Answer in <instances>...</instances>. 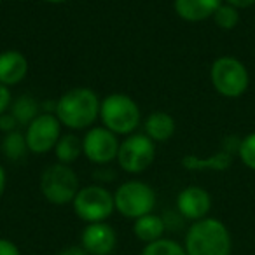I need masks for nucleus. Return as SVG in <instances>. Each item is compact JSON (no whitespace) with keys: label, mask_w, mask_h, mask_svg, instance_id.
<instances>
[{"label":"nucleus","mask_w":255,"mask_h":255,"mask_svg":"<svg viewBox=\"0 0 255 255\" xmlns=\"http://www.w3.org/2000/svg\"><path fill=\"white\" fill-rule=\"evenodd\" d=\"M102 100L91 88H72L56 100L54 116L70 131H88L100 119Z\"/></svg>","instance_id":"f257e3e1"},{"label":"nucleus","mask_w":255,"mask_h":255,"mask_svg":"<svg viewBox=\"0 0 255 255\" xmlns=\"http://www.w3.org/2000/svg\"><path fill=\"white\" fill-rule=\"evenodd\" d=\"M184 248L187 255H231L233 238L222 220L206 217L189 226Z\"/></svg>","instance_id":"f03ea898"},{"label":"nucleus","mask_w":255,"mask_h":255,"mask_svg":"<svg viewBox=\"0 0 255 255\" xmlns=\"http://www.w3.org/2000/svg\"><path fill=\"white\" fill-rule=\"evenodd\" d=\"M102 126L117 136H128L136 133L142 124V110L136 100L126 93H110L102 98L100 107Z\"/></svg>","instance_id":"7ed1b4c3"},{"label":"nucleus","mask_w":255,"mask_h":255,"mask_svg":"<svg viewBox=\"0 0 255 255\" xmlns=\"http://www.w3.org/2000/svg\"><path fill=\"white\" fill-rule=\"evenodd\" d=\"M39 187L47 203L65 206L72 205L81 189V184H79V177L74 168L68 164L54 163L44 168V171L40 173Z\"/></svg>","instance_id":"20e7f679"},{"label":"nucleus","mask_w":255,"mask_h":255,"mask_svg":"<svg viewBox=\"0 0 255 255\" xmlns=\"http://www.w3.org/2000/svg\"><path fill=\"white\" fill-rule=\"evenodd\" d=\"M156 201V191L143 180H126L114 191L116 212L129 220L152 213Z\"/></svg>","instance_id":"39448f33"},{"label":"nucleus","mask_w":255,"mask_h":255,"mask_svg":"<svg viewBox=\"0 0 255 255\" xmlns=\"http://www.w3.org/2000/svg\"><path fill=\"white\" fill-rule=\"evenodd\" d=\"M72 208L79 220L86 224L107 222L116 212L114 192L102 184H89L79 189L72 201Z\"/></svg>","instance_id":"423d86ee"},{"label":"nucleus","mask_w":255,"mask_h":255,"mask_svg":"<svg viewBox=\"0 0 255 255\" xmlns=\"http://www.w3.org/2000/svg\"><path fill=\"white\" fill-rule=\"evenodd\" d=\"M210 81L219 95L226 98H240L250 84V75L243 63L234 56H220L212 63Z\"/></svg>","instance_id":"0eeeda50"},{"label":"nucleus","mask_w":255,"mask_h":255,"mask_svg":"<svg viewBox=\"0 0 255 255\" xmlns=\"http://www.w3.org/2000/svg\"><path fill=\"white\" fill-rule=\"evenodd\" d=\"M117 164L128 175H140L156 161V143L145 133H133L121 140Z\"/></svg>","instance_id":"6e6552de"},{"label":"nucleus","mask_w":255,"mask_h":255,"mask_svg":"<svg viewBox=\"0 0 255 255\" xmlns=\"http://www.w3.org/2000/svg\"><path fill=\"white\" fill-rule=\"evenodd\" d=\"M61 123L54 114L42 112L25 128V138L28 152L44 156L54 150L58 140L61 138Z\"/></svg>","instance_id":"1a4fd4ad"},{"label":"nucleus","mask_w":255,"mask_h":255,"mask_svg":"<svg viewBox=\"0 0 255 255\" xmlns=\"http://www.w3.org/2000/svg\"><path fill=\"white\" fill-rule=\"evenodd\" d=\"M121 140L105 126H93L82 136V156L95 166H109L117 159Z\"/></svg>","instance_id":"9d476101"},{"label":"nucleus","mask_w":255,"mask_h":255,"mask_svg":"<svg viewBox=\"0 0 255 255\" xmlns=\"http://www.w3.org/2000/svg\"><path fill=\"white\" fill-rule=\"evenodd\" d=\"M212 210V196L206 189L199 185H189L182 189L177 196V212L182 219L198 222L201 219H206Z\"/></svg>","instance_id":"9b49d317"},{"label":"nucleus","mask_w":255,"mask_h":255,"mask_svg":"<svg viewBox=\"0 0 255 255\" xmlns=\"http://www.w3.org/2000/svg\"><path fill=\"white\" fill-rule=\"evenodd\" d=\"M81 247L89 255H110L117 247V233L110 224H86L81 233Z\"/></svg>","instance_id":"f8f14e48"},{"label":"nucleus","mask_w":255,"mask_h":255,"mask_svg":"<svg viewBox=\"0 0 255 255\" xmlns=\"http://www.w3.org/2000/svg\"><path fill=\"white\" fill-rule=\"evenodd\" d=\"M28 60L18 49H5L0 53V84L14 88L28 75Z\"/></svg>","instance_id":"ddd939ff"},{"label":"nucleus","mask_w":255,"mask_h":255,"mask_svg":"<svg viewBox=\"0 0 255 255\" xmlns=\"http://www.w3.org/2000/svg\"><path fill=\"white\" fill-rule=\"evenodd\" d=\"M220 5H222V0H173V9L177 16L189 23H199L213 18Z\"/></svg>","instance_id":"4468645a"},{"label":"nucleus","mask_w":255,"mask_h":255,"mask_svg":"<svg viewBox=\"0 0 255 255\" xmlns=\"http://www.w3.org/2000/svg\"><path fill=\"white\" fill-rule=\"evenodd\" d=\"M177 131V123L173 116L164 110H156L149 114L143 121V133L152 140L154 143H164L171 138Z\"/></svg>","instance_id":"2eb2a0df"},{"label":"nucleus","mask_w":255,"mask_h":255,"mask_svg":"<svg viewBox=\"0 0 255 255\" xmlns=\"http://www.w3.org/2000/svg\"><path fill=\"white\" fill-rule=\"evenodd\" d=\"M164 233H166V222L163 217L156 215L154 212L133 220V234L136 240H140L145 245L164 238Z\"/></svg>","instance_id":"dca6fc26"},{"label":"nucleus","mask_w":255,"mask_h":255,"mask_svg":"<svg viewBox=\"0 0 255 255\" xmlns=\"http://www.w3.org/2000/svg\"><path fill=\"white\" fill-rule=\"evenodd\" d=\"M231 163H233V154L226 150L213 154L208 159H201L194 154H187L182 157V166L189 171H224L231 166Z\"/></svg>","instance_id":"f3484780"},{"label":"nucleus","mask_w":255,"mask_h":255,"mask_svg":"<svg viewBox=\"0 0 255 255\" xmlns=\"http://www.w3.org/2000/svg\"><path fill=\"white\" fill-rule=\"evenodd\" d=\"M53 152L56 156V163L72 166L82 156V138L75 135L74 131L63 133Z\"/></svg>","instance_id":"a211bd4d"},{"label":"nucleus","mask_w":255,"mask_h":255,"mask_svg":"<svg viewBox=\"0 0 255 255\" xmlns=\"http://www.w3.org/2000/svg\"><path fill=\"white\" fill-rule=\"evenodd\" d=\"M9 112L14 116L19 126H28L37 116L42 114V107H40L39 100L32 95H19L12 100V105Z\"/></svg>","instance_id":"6ab92c4d"},{"label":"nucleus","mask_w":255,"mask_h":255,"mask_svg":"<svg viewBox=\"0 0 255 255\" xmlns=\"http://www.w3.org/2000/svg\"><path fill=\"white\" fill-rule=\"evenodd\" d=\"M0 149H2V154L7 161L11 163H18L23 157L28 154V145H26V138L25 133L21 131H12L4 135L2 138V143H0Z\"/></svg>","instance_id":"aec40b11"},{"label":"nucleus","mask_w":255,"mask_h":255,"mask_svg":"<svg viewBox=\"0 0 255 255\" xmlns=\"http://www.w3.org/2000/svg\"><path fill=\"white\" fill-rule=\"evenodd\" d=\"M140 255H187L184 245L171 238H161L154 243H147Z\"/></svg>","instance_id":"412c9836"},{"label":"nucleus","mask_w":255,"mask_h":255,"mask_svg":"<svg viewBox=\"0 0 255 255\" xmlns=\"http://www.w3.org/2000/svg\"><path fill=\"white\" fill-rule=\"evenodd\" d=\"M213 21L220 30H233L240 23V12L229 4H222L213 14Z\"/></svg>","instance_id":"4be33fe9"},{"label":"nucleus","mask_w":255,"mask_h":255,"mask_svg":"<svg viewBox=\"0 0 255 255\" xmlns=\"http://www.w3.org/2000/svg\"><path fill=\"white\" fill-rule=\"evenodd\" d=\"M238 156H240L241 163H243L248 170L255 171V133H250V135H247L245 138H241Z\"/></svg>","instance_id":"5701e85b"},{"label":"nucleus","mask_w":255,"mask_h":255,"mask_svg":"<svg viewBox=\"0 0 255 255\" xmlns=\"http://www.w3.org/2000/svg\"><path fill=\"white\" fill-rule=\"evenodd\" d=\"M18 121L14 119V116H12L11 112H5L0 116V131L4 133V135H7V133H12L18 129Z\"/></svg>","instance_id":"b1692460"},{"label":"nucleus","mask_w":255,"mask_h":255,"mask_svg":"<svg viewBox=\"0 0 255 255\" xmlns=\"http://www.w3.org/2000/svg\"><path fill=\"white\" fill-rule=\"evenodd\" d=\"M12 100L14 98H12L11 88L0 84V116L9 112V109H11V105H12Z\"/></svg>","instance_id":"393cba45"},{"label":"nucleus","mask_w":255,"mask_h":255,"mask_svg":"<svg viewBox=\"0 0 255 255\" xmlns=\"http://www.w3.org/2000/svg\"><path fill=\"white\" fill-rule=\"evenodd\" d=\"M0 255H21V250L12 240L0 238Z\"/></svg>","instance_id":"a878e982"},{"label":"nucleus","mask_w":255,"mask_h":255,"mask_svg":"<svg viewBox=\"0 0 255 255\" xmlns=\"http://www.w3.org/2000/svg\"><path fill=\"white\" fill-rule=\"evenodd\" d=\"M58 255H89L81 245H72V247H67L60 252Z\"/></svg>","instance_id":"bb28decb"},{"label":"nucleus","mask_w":255,"mask_h":255,"mask_svg":"<svg viewBox=\"0 0 255 255\" xmlns=\"http://www.w3.org/2000/svg\"><path fill=\"white\" fill-rule=\"evenodd\" d=\"M226 4L233 5V7H236L238 11H240V9L252 7V5L255 4V0H226Z\"/></svg>","instance_id":"cd10ccee"},{"label":"nucleus","mask_w":255,"mask_h":255,"mask_svg":"<svg viewBox=\"0 0 255 255\" xmlns=\"http://www.w3.org/2000/svg\"><path fill=\"white\" fill-rule=\"evenodd\" d=\"M5 187H7V173H5L4 166H2V164H0V198H2V196H4Z\"/></svg>","instance_id":"c85d7f7f"},{"label":"nucleus","mask_w":255,"mask_h":255,"mask_svg":"<svg viewBox=\"0 0 255 255\" xmlns=\"http://www.w3.org/2000/svg\"><path fill=\"white\" fill-rule=\"evenodd\" d=\"M46 4H51V5H61V4H67L68 0H44Z\"/></svg>","instance_id":"c756f323"}]
</instances>
